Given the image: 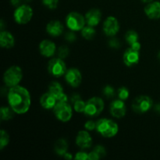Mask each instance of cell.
<instances>
[{
  "label": "cell",
  "instance_id": "2e32d148",
  "mask_svg": "<svg viewBox=\"0 0 160 160\" xmlns=\"http://www.w3.org/2000/svg\"><path fill=\"white\" fill-rule=\"evenodd\" d=\"M39 51L43 56L47 58L52 57L56 51V44L50 40H43L39 44Z\"/></svg>",
  "mask_w": 160,
  "mask_h": 160
},
{
  "label": "cell",
  "instance_id": "ab89813d",
  "mask_svg": "<svg viewBox=\"0 0 160 160\" xmlns=\"http://www.w3.org/2000/svg\"><path fill=\"white\" fill-rule=\"evenodd\" d=\"M10 3L12 6H17V7H18V6H20V0H10Z\"/></svg>",
  "mask_w": 160,
  "mask_h": 160
},
{
  "label": "cell",
  "instance_id": "836d02e7",
  "mask_svg": "<svg viewBox=\"0 0 160 160\" xmlns=\"http://www.w3.org/2000/svg\"><path fill=\"white\" fill-rule=\"evenodd\" d=\"M84 128L87 130L88 131H92L93 130L96 129V123H95L92 120H88L84 124Z\"/></svg>",
  "mask_w": 160,
  "mask_h": 160
},
{
  "label": "cell",
  "instance_id": "ac0fdd59",
  "mask_svg": "<svg viewBox=\"0 0 160 160\" xmlns=\"http://www.w3.org/2000/svg\"><path fill=\"white\" fill-rule=\"evenodd\" d=\"M46 31L52 37H59L63 32V25L59 20H52L47 24Z\"/></svg>",
  "mask_w": 160,
  "mask_h": 160
},
{
  "label": "cell",
  "instance_id": "9c48e42d",
  "mask_svg": "<svg viewBox=\"0 0 160 160\" xmlns=\"http://www.w3.org/2000/svg\"><path fill=\"white\" fill-rule=\"evenodd\" d=\"M48 71L52 76L55 78H60L67 73V66L62 59L54 58L48 63Z\"/></svg>",
  "mask_w": 160,
  "mask_h": 160
},
{
  "label": "cell",
  "instance_id": "30bf717a",
  "mask_svg": "<svg viewBox=\"0 0 160 160\" xmlns=\"http://www.w3.org/2000/svg\"><path fill=\"white\" fill-rule=\"evenodd\" d=\"M120 30V24L117 19L114 17H109L103 23V31L109 37L116 35Z\"/></svg>",
  "mask_w": 160,
  "mask_h": 160
},
{
  "label": "cell",
  "instance_id": "bcb514c9",
  "mask_svg": "<svg viewBox=\"0 0 160 160\" xmlns=\"http://www.w3.org/2000/svg\"><path fill=\"white\" fill-rule=\"evenodd\" d=\"M25 1H27V2H31V1H32V0H25Z\"/></svg>",
  "mask_w": 160,
  "mask_h": 160
},
{
  "label": "cell",
  "instance_id": "8d00e7d4",
  "mask_svg": "<svg viewBox=\"0 0 160 160\" xmlns=\"http://www.w3.org/2000/svg\"><path fill=\"white\" fill-rule=\"evenodd\" d=\"M99 156L96 154L94 151L91 152L90 153H88V159L89 160H98L99 159Z\"/></svg>",
  "mask_w": 160,
  "mask_h": 160
},
{
  "label": "cell",
  "instance_id": "83f0119b",
  "mask_svg": "<svg viewBox=\"0 0 160 160\" xmlns=\"http://www.w3.org/2000/svg\"><path fill=\"white\" fill-rule=\"evenodd\" d=\"M117 95H118V97L120 99L123 100V101H125V100L128 99L129 98V91L127 88L125 87H121L118 89V92H117Z\"/></svg>",
  "mask_w": 160,
  "mask_h": 160
},
{
  "label": "cell",
  "instance_id": "277c9868",
  "mask_svg": "<svg viewBox=\"0 0 160 160\" xmlns=\"http://www.w3.org/2000/svg\"><path fill=\"white\" fill-rule=\"evenodd\" d=\"M53 112L56 118L63 123L70 121L73 116V109L67 102H58L53 108Z\"/></svg>",
  "mask_w": 160,
  "mask_h": 160
},
{
  "label": "cell",
  "instance_id": "5b68a950",
  "mask_svg": "<svg viewBox=\"0 0 160 160\" xmlns=\"http://www.w3.org/2000/svg\"><path fill=\"white\" fill-rule=\"evenodd\" d=\"M103 109H104L103 100L98 97H93L86 102V107L84 113L87 117H96L102 113Z\"/></svg>",
  "mask_w": 160,
  "mask_h": 160
},
{
  "label": "cell",
  "instance_id": "1f68e13d",
  "mask_svg": "<svg viewBox=\"0 0 160 160\" xmlns=\"http://www.w3.org/2000/svg\"><path fill=\"white\" fill-rule=\"evenodd\" d=\"M93 151L99 156V158H103L104 156H106V150L102 145H97L95 147V148L93 149Z\"/></svg>",
  "mask_w": 160,
  "mask_h": 160
},
{
  "label": "cell",
  "instance_id": "603a6c76",
  "mask_svg": "<svg viewBox=\"0 0 160 160\" xmlns=\"http://www.w3.org/2000/svg\"><path fill=\"white\" fill-rule=\"evenodd\" d=\"M0 112H1V120H9L13 117L14 112L12 109V108L6 107V106H3L0 109Z\"/></svg>",
  "mask_w": 160,
  "mask_h": 160
},
{
  "label": "cell",
  "instance_id": "7bdbcfd3",
  "mask_svg": "<svg viewBox=\"0 0 160 160\" xmlns=\"http://www.w3.org/2000/svg\"><path fill=\"white\" fill-rule=\"evenodd\" d=\"M0 28H1V31H4L5 23H4V20H1V21H0Z\"/></svg>",
  "mask_w": 160,
  "mask_h": 160
},
{
  "label": "cell",
  "instance_id": "d6986e66",
  "mask_svg": "<svg viewBox=\"0 0 160 160\" xmlns=\"http://www.w3.org/2000/svg\"><path fill=\"white\" fill-rule=\"evenodd\" d=\"M102 13L99 9H92L85 14L86 23L88 26L95 27L99 23L101 20Z\"/></svg>",
  "mask_w": 160,
  "mask_h": 160
},
{
  "label": "cell",
  "instance_id": "d590c367",
  "mask_svg": "<svg viewBox=\"0 0 160 160\" xmlns=\"http://www.w3.org/2000/svg\"><path fill=\"white\" fill-rule=\"evenodd\" d=\"M75 159L78 160H87L88 159V153L84 152H79L75 156Z\"/></svg>",
  "mask_w": 160,
  "mask_h": 160
},
{
  "label": "cell",
  "instance_id": "f1b7e54d",
  "mask_svg": "<svg viewBox=\"0 0 160 160\" xmlns=\"http://www.w3.org/2000/svg\"><path fill=\"white\" fill-rule=\"evenodd\" d=\"M102 93L105 97H106L107 98H113V97L115 96L116 92L112 86L106 85V87L103 88Z\"/></svg>",
  "mask_w": 160,
  "mask_h": 160
},
{
  "label": "cell",
  "instance_id": "4316f807",
  "mask_svg": "<svg viewBox=\"0 0 160 160\" xmlns=\"http://www.w3.org/2000/svg\"><path fill=\"white\" fill-rule=\"evenodd\" d=\"M86 107V102L80 99L73 103V109L77 112H84Z\"/></svg>",
  "mask_w": 160,
  "mask_h": 160
},
{
  "label": "cell",
  "instance_id": "b9f144b4",
  "mask_svg": "<svg viewBox=\"0 0 160 160\" xmlns=\"http://www.w3.org/2000/svg\"><path fill=\"white\" fill-rule=\"evenodd\" d=\"M154 109L156 112H158V113H160V103H157L156 105H155Z\"/></svg>",
  "mask_w": 160,
  "mask_h": 160
},
{
  "label": "cell",
  "instance_id": "ee69618b",
  "mask_svg": "<svg viewBox=\"0 0 160 160\" xmlns=\"http://www.w3.org/2000/svg\"><path fill=\"white\" fill-rule=\"evenodd\" d=\"M142 1L145 3H149V2H153V0H142Z\"/></svg>",
  "mask_w": 160,
  "mask_h": 160
},
{
  "label": "cell",
  "instance_id": "7402d4cb",
  "mask_svg": "<svg viewBox=\"0 0 160 160\" xmlns=\"http://www.w3.org/2000/svg\"><path fill=\"white\" fill-rule=\"evenodd\" d=\"M68 146V142H67V140H65V139L63 138L59 139V140L56 142V144H55V152H56L58 156H63L67 152Z\"/></svg>",
  "mask_w": 160,
  "mask_h": 160
},
{
  "label": "cell",
  "instance_id": "ffe728a7",
  "mask_svg": "<svg viewBox=\"0 0 160 160\" xmlns=\"http://www.w3.org/2000/svg\"><path fill=\"white\" fill-rule=\"evenodd\" d=\"M15 39L10 32L2 31L0 33V45L4 48H11L14 46Z\"/></svg>",
  "mask_w": 160,
  "mask_h": 160
},
{
  "label": "cell",
  "instance_id": "7c38bea8",
  "mask_svg": "<svg viewBox=\"0 0 160 160\" xmlns=\"http://www.w3.org/2000/svg\"><path fill=\"white\" fill-rule=\"evenodd\" d=\"M109 111H110L111 115L115 118H123L126 114L127 108L124 102L121 99L114 100L111 102L109 106Z\"/></svg>",
  "mask_w": 160,
  "mask_h": 160
},
{
  "label": "cell",
  "instance_id": "4dcf8cb0",
  "mask_svg": "<svg viewBox=\"0 0 160 160\" xmlns=\"http://www.w3.org/2000/svg\"><path fill=\"white\" fill-rule=\"evenodd\" d=\"M42 1L44 6L50 9H56L59 3V0H42Z\"/></svg>",
  "mask_w": 160,
  "mask_h": 160
},
{
  "label": "cell",
  "instance_id": "8fae6325",
  "mask_svg": "<svg viewBox=\"0 0 160 160\" xmlns=\"http://www.w3.org/2000/svg\"><path fill=\"white\" fill-rule=\"evenodd\" d=\"M65 79L67 84L73 88L79 87L82 81V75L79 70L76 68H70L65 74Z\"/></svg>",
  "mask_w": 160,
  "mask_h": 160
},
{
  "label": "cell",
  "instance_id": "f6af8a7d",
  "mask_svg": "<svg viewBox=\"0 0 160 160\" xmlns=\"http://www.w3.org/2000/svg\"><path fill=\"white\" fill-rule=\"evenodd\" d=\"M158 58H159V61H160V51H159V54H158Z\"/></svg>",
  "mask_w": 160,
  "mask_h": 160
},
{
  "label": "cell",
  "instance_id": "9a60e30c",
  "mask_svg": "<svg viewBox=\"0 0 160 160\" xmlns=\"http://www.w3.org/2000/svg\"><path fill=\"white\" fill-rule=\"evenodd\" d=\"M139 59H140L139 51H136L132 48H128L123 53V62L128 67H133V66L137 65L139 62Z\"/></svg>",
  "mask_w": 160,
  "mask_h": 160
},
{
  "label": "cell",
  "instance_id": "ba28073f",
  "mask_svg": "<svg viewBox=\"0 0 160 160\" xmlns=\"http://www.w3.org/2000/svg\"><path fill=\"white\" fill-rule=\"evenodd\" d=\"M153 106V101L147 95H140L134 99L132 102V109L139 114L145 113L150 110Z\"/></svg>",
  "mask_w": 160,
  "mask_h": 160
},
{
  "label": "cell",
  "instance_id": "e575fe53",
  "mask_svg": "<svg viewBox=\"0 0 160 160\" xmlns=\"http://www.w3.org/2000/svg\"><path fill=\"white\" fill-rule=\"evenodd\" d=\"M109 45L111 48H114V49H117L120 47V42L118 39L117 38H112L109 40Z\"/></svg>",
  "mask_w": 160,
  "mask_h": 160
},
{
  "label": "cell",
  "instance_id": "d6a6232c",
  "mask_svg": "<svg viewBox=\"0 0 160 160\" xmlns=\"http://www.w3.org/2000/svg\"><path fill=\"white\" fill-rule=\"evenodd\" d=\"M65 39L68 42H70V43H73V42H75L77 39L76 34L73 33V31H70V32H67L65 35Z\"/></svg>",
  "mask_w": 160,
  "mask_h": 160
},
{
  "label": "cell",
  "instance_id": "8992f818",
  "mask_svg": "<svg viewBox=\"0 0 160 160\" xmlns=\"http://www.w3.org/2000/svg\"><path fill=\"white\" fill-rule=\"evenodd\" d=\"M66 23H67V28L71 31H81L84 28V25L86 23L85 17L79 12H70L66 18Z\"/></svg>",
  "mask_w": 160,
  "mask_h": 160
},
{
  "label": "cell",
  "instance_id": "7a4b0ae2",
  "mask_svg": "<svg viewBox=\"0 0 160 160\" xmlns=\"http://www.w3.org/2000/svg\"><path fill=\"white\" fill-rule=\"evenodd\" d=\"M96 130L102 137L110 138L117 135L119 127L116 122L109 119H100L96 122Z\"/></svg>",
  "mask_w": 160,
  "mask_h": 160
},
{
  "label": "cell",
  "instance_id": "74e56055",
  "mask_svg": "<svg viewBox=\"0 0 160 160\" xmlns=\"http://www.w3.org/2000/svg\"><path fill=\"white\" fill-rule=\"evenodd\" d=\"M131 48H132L133 49L136 50V51H140L141 49V44L139 43V42H134V44L131 45Z\"/></svg>",
  "mask_w": 160,
  "mask_h": 160
},
{
  "label": "cell",
  "instance_id": "484cf974",
  "mask_svg": "<svg viewBox=\"0 0 160 160\" xmlns=\"http://www.w3.org/2000/svg\"><path fill=\"white\" fill-rule=\"evenodd\" d=\"M9 142V136L5 130L1 131L0 135V149L2 150L6 146H7Z\"/></svg>",
  "mask_w": 160,
  "mask_h": 160
},
{
  "label": "cell",
  "instance_id": "d4e9b609",
  "mask_svg": "<svg viewBox=\"0 0 160 160\" xmlns=\"http://www.w3.org/2000/svg\"><path fill=\"white\" fill-rule=\"evenodd\" d=\"M138 34L135 31H133V30H130L125 34V39H126L127 42L130 45L134 44V42H138Z\"/></svg>",
  "mask_w": 160,
  "mask_h": 160
},
{
  "label": "cell",
  "instance_id": "60d3db41",
  "mask_svg": "<svg viewBox=\"0 0 160 160\" xmlns=\"http://www.w3.org/2000/svg\"><path fill=\"white\" fill-rule=\"evenodd\" d=\"M63 157H64V159H68V160H70V159H73V156H72V154H71V153H70V152H67V153H66V154L63 156Z\"/></svg>",
  "mask_w": 160,
  "mask_h": 160
},
{
  "label": "cell",
  "instance_id": "cb8c5ba5",
  "mask_svg": "<svg viewBox=\"0 0 160 160\" xmlns=\"http://www.w3.org/2000/svg\"><path fill=\"white\" fill-rule=\"evenodd\" d=\"M81 35L84 38L87 40H91L93 38L95 35V30L94 29V27L92 26H84V28L81 30Z\"/></svg>",
  "mask_w": 160,
  "mask_h": 160
},
{
  "label": "cell",
  "instance_id": "52a82bcc",
  "mask_svg": "<svg viewBox=\"0 0 160 160\" xmlns=\"http://www.w3.org/2000/svg\"><path fill=\"white\" fill-rule=\"evenodd\" d=\"M33 17V9L28 5L19 6L14 11L13 17L18 24H26Z\"/></svg>",
  "mask_w": 160,
  "mask_h": 160
},
{
  "label": "cell",
  "instance_id": "3957f363",
  "mask_svg": "<svg viewBox=\"0 0 160 160\" xmlns=\"http://www.w3.org/2000/svg\"><path fill=\"white\" fill-rule=\"evenodd\" d=\"M23 78V71L18 66H12L6 70L3 75V81L6 87L12 88L20 84Z\"/></svg>",
  "mask_w": 160,
  "mask_h": 160
},
{
  "label": "cell",
  "instance_id": "e0dca14e",
  "mask_svg": "<svg viewBox=\"0 0 160 160\" xmlns=\"http://www.w3.org/2000/svg\"><path fill=\"white\" fill-rule=\"evenodd\" d=\"M145 12L147 17L152 20H158L160 18V2H152L145 7Z\"/></svg>",
  "mask_w": 160,
  "mask_h": 160
},
{
  "label": "cell",
  "instance_id": "6da1fadb",
  "mask_svg": "<svg viewBox=\"0 0 160 160\" xmlns=\"http://www.w3.org/2000/svg\"><path fill=\"white\" fill-rule=\"evenodd\" d=\"M8 102L12 110L17 114H24L29 110L31 98L29 92L20 85L9 88L7 95Z\"/></svg>",
  "mask_w": 160,
  "mask_h": 160
},
{
  "label": "cell",
  "instance_id": "44dd1931",
  "mask_svg": "<svg viewBox=\"0 0 160 160\" xmlns=\"http://www.w3.org/2000/svg\"><path fill=\"white\" fill-rule=\"evenodd\" d=\"M57 100L49 92L43 94L40 98V104L44 109H51L56 106Z\"/></svg>",
  "mask_w": 160,
  "mask_h": 160
},
{
  "label": "cell",
  "instance_id": "f546056e",
  "mask_svg": "<svg viewBox=\"0 0 160 160\" xmlns=\"http://www.w3.org/2000/svg\"><path fill=\"white\" fill-rule=\"evenodd\" d=\"M69 53H70V50L68 47L66 45H62L58 48V56L61 59H63L67 58L69 56Z\"/></svg>",
  "mask_w": 160,
  "mask_h": 160
},
{
  "label": "cell",
  "instance_id": "f35d334b",
  "mask_svg": "<svg viewBox=\"0 0 160 160\" xmlns=\"http://www.w3.org/2000/svg\"><path fill=\"white\" fill-rule=\"evenodd\" d=\"M81 99V96L78 94H73L71 97H70V101H71L72 103H74L75 102L78 101V100Z\"/></svg>",
  "mask_w": 160,
  "mask_h": 160
},
{
  "label": "cell",
  "instance_id": "5bb4252c",
  "mask_svg": "<svg viewBox=\"0 0 160 160\" xmlns=\"http://www.w3.org/2000/svg\"><path fill=\"white\" fill-rule=\"evenodd\" d=\"M76 144L81 149H88L92 145V138L88 131H81L76 137Z\"/></svg>",
  "mask_w": 160,
  "mask_h": 160
},
{
  "label": "cell",
  "instance_id": "4fadbf2b",
  "mask_svg": "<svg viewBox=\"0 0 160 160\" xmlns=\"http://www.w3.org/2000/svg\"><path fill=\"white\" fill-rule=\"evenodd\" d=\"M48 92L56 98L58 102H67L68 98L63 92V88L59 82L53 81L48 86Z\"/></svg>",
  "mask_w": 160,
  "mask_h": 160
}]
</instances>
